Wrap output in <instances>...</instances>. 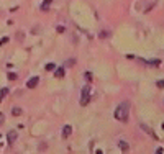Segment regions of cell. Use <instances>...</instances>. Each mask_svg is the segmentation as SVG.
Listing matches in <instances>:
<instances>
[{"mask_svg":"<svg viewBox=\"0 0 164 154\" xmlns=\"http://www.w3.org/2000/svg\"><path fill=\"white\" fill-rule=\"evenodd\" d=\"M71 133H72V126H71V125H66V126L62 128V138H69Z\"/></svg>","mask_w":164,"mask_h":154,"instance_id":"cell-6","label":"cell"},{"mask_svg":"<svg viewBox=\"0 0 164 154\" xmlns=\"http://www.w3.org/2000/svg\"><path fill=\"white\" fill-rule=\"evenodd\" d=\"M22 108H18V107H15L13 108V110H12V115H15V116H20V115H22Z\"/></svg>","mask_w":164,"mask_h":154,"instance_id":"cell-10","label":"cell"},{"mask_svg":"<svg viewBox=\"0 0 164 154\" xmlns=\"http://www.w3.org/2000/svg\"><path fill=\"white\" fill-rule=\"evenodd\" d=\"M99 36H100V39L102 38H107V36H109V31H100V35H99Z\"/></svg>","mask_w":164,"mask_h":154,"instance_id":"cell-13","label":"cell"},{"mask_svg":"<svg viewBox=\"0 0 164 154\" xmlns=\"http://www.w3.org/2000/svg\"><path fill=\"white\" fill-rule=\"evenodd\" d=\"M15 139H17V131H8L7 133V141H8V144H13Z\"/></svg>","mask_w":164,"mask_h":154,"instance_id":"cell-5","label":"cell"},{"mask_svg":"<svg viewBox=\"0 0 164 154\" xmlns=\"http://www.w3.org/2000/svg\"><path fill=\"white\" fill-rule=\"evenodd\" d=\"M139 128H141V129H143V131H145V133H148V135H149L151 138H153V139H159V138L156 136V133H154V131H153V129H151L149 126H148V125L141 123V125H139Z\"/></svg>","mask_w":164,"mask_h":154,"instance_id":"cell-3","label":"cell"},{"mask_svg":"<svg viewBox=\"0 0 164 154\" xmlns=\"http://www.w3.org/2000/svg\"><path fill=\"white\" fill-rule=\"evenodd\" d=\"M7 41H8V38H2V39H0V46H2V44H5Z\"/></svg>","mask_w":164,"mask_h":154,"instance_id":"cell-19","label":"cell"},{"mask_svg":"<svg viewBox=\"0 0 164 154\" xmlns=\"http://www.w3.org/2000/svg\"><path fill=\"white\" fill-rule=\"evenodd\" d=\"M51 3H53L51 0H45V2L41 3V10L43 12H48V10H49V7H51Z\"/></svg>","mask_w":164,"mask_h":154,"instance_id":"cell-8","label":"cell"},{"mask_svg":"<svg viewBox=\"0 0 164 154\" xmlns=\"http://www.w3.org/2000/svg\"><path fill=\"white\" fill-rule=\"evenodd\" d=\"M58 33H64V26H58Z\"/></svg>","mask_w":164,"mask_h":154,"instance_id":"cell-20","label":"cell"},{"mask_svg":"<svg viewBox=\"0 0 164 154\" xmlns=\"http://www.w3.org/2000/svg\"><path fill=\"white\" fill-rule=\"evenodd\" d=\"M85 79L89 80V82H90V80H92V74H90V72H85Z\"/></svg>","mask_w":164,"mask_h":154,"instance_id":"cell-17","label":"cell"},{"mask_svg":"<svg viewBox=\"0 0 164 154\" xmlns=\"http://www.w3.org/2000/svg\"><path fill=\"white\" fill-rule=\"evenodd\" d=\"M156 85H158L159 89H164V80H158V82H156Z\"/></svg>","mask_w":164,"mask_h":154,"instance_id":"cell-15","label":"cell"},{"mask_svg":"<svg viewBox=\"0 0 164 154\" xmlns=\"http://www.w3.org/2000/svg\"><path fill=\"white\" fill-rule=\"evenodd\" d=\"M3 121H5V116H3V113H0V126L3 125Z\"/></svg>","mask_w":164,"mask_h":154,"instance_id":"cell-16","label":"cell"},{"mask_svg":"<svg viewBox=\"0 0 164 154\" xmlns=\"http://www.w3.org/2000/svg\"><path fill=\"white\" fill-rule=\"evenodd\" d=\"M38 84H39V79H38V77H31V79L26 82V87H28V89H35Z\"/></svg>","mask_w":164,"mask_h":154,"instance_id":"cell-4","label":"cell"},{"mask_svg":"<svg viewBox=\"0 0 164 154\" xmlns=\"http://www.w3.org/2000/svg\"><path fill=\"white\" fill-rule=\"evenodd\" d=\"M7 94H8V89H2V92H0V100H2Z\"/></svg>","mask_w":164,"mask_h":154,"instance_id":"cell-11","label":"cell"},{"mask_svg":"<svg viewBox=\"0 0 164 154\" xmlns=\"http://www.w3.org/2000/svg\"><path fill=\"white\" fill-rule=\"evenodd\" d=\"M90 100V85H85L82 89V95H81V105L82 107H85L87 103H89Z\"/></svg>","mask_w":164,"mask_h":154,"instance_id":"cell-2","label":"cell"},{"mask_svg":"<svg viewBox=\"0 0 164 154\" xmlns=\"http://www.w3.org/2000/svg\"><path fill=\"white\" fill-rule=\"evenodd\" d=\"M54 69H56V67H54V64H51V62H49V64H46V71H54Z\"/></svg>","mask_w":164,"mask_h":154,"instance_id":"cell-12","label":"cell"},{"mask_svg":"<svg viewBox=\"0 0 164 154\" xmlns=\"http://www.w3.org/2000/svg\"><path fill=\"white\" fill-rule=\"evenodd\" d=\"M54 75L58 77H64V67H59V69H56V72H54Z\"/></svg>","mask_w":164,"mask_h":154,"instance_id":"cell-9","label":"cell"},{"mask_svg":"<svg viewBox=\"0 0 164 154\" xmlns=\"http://www.w3.org/2000/svg\"><path fill=\"white\" fill-rule=\"evenodd\" d=\"M74 62H75V59H69V61H67V62H66V66H72Z\"/></svg>","mask_w":164,"mask_h":154,"instance_id":"cell-18","label":"cell"},{"mask_svg":"<svg viewBox=\"0 0 164 154\" xmlns=\"http://www.w3.org/2000/svg\"><path fill=\"white\" fill-rule=\"evenodd\" d=\"M118 146H120V149H122V152H128L130 151V146H128V143L126 141H118Z\"/></svg>","mask_w":164,"mask_h":154,"instance_id":"cell-7","label":"cell"},{"mask_svg":"<svg viewBox=\"0 0 164 154\" xmlns=\"http://www.w3.org/2000/svg\"><path fill=\"white\" fill-rule=\"evenodd\" d=\"M113 116H115V120L123 121V123L128 121V116H130V103H128V102H122L117 108H115Z\"/></svg>","mask_w":164,"mask_h":154,"instance_id":"cell-1","label":"cell"},{"mask_svg":"<svg viewBox=\"0 0 164 154\" xmlns=\"http://www.w3.org/2000/svg\"><path fill=\"white\" fill-rule=\"evenodd\" d=\"M156 152H158V154H162L164 149H162V148H158V149H156Z\"/></svg>","mask_w":164,"mask_h":154,"instance_id":"cell-21","label":"cell"},{"mask_svg":"<svg viewBox=\"0 0 164 154\" xmlns=\"http://www.w3.org/2000/svg\"><path fill=\"white\" fill-rule=\"evenodd\" d=\"M162 129H164V123H162Z\"/></svg>","mask_w":164,"mask_h":154,"instance_id":"cell-22","label":"cell"},{"mask_svg":"<svg viewBox=\"0 0 164 154\" xmlns=\"http://www.w3.org/2000/svg\"><path fill=\"white\" fill-rule=\"evenodd\" d=\"M8 79H10V80H15V79H17V74H13V72H8Z\"/></svg>","mask_w":164,"mask_h":154,"instance_id":"cell-14","label":"cell"}]
</instances>
